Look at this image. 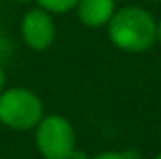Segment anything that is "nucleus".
<instances>
[{"label": "nucleus", "instance_id": "nucleus-2", "mask_svg": "<svg viewBox=\"0 0 161 159\" xmlns=\"http://www.w3.org/2000/svg\"><path fill=\"white\" fill-rule=\"evenodd\" d=\"M43 116H45L43 101L36 92L23 86L4 88L0 92V123L2 125L15 131H28V129H34Z\"/></svg>", "mask_w": 161, "mask_h": 159}, {"label": "nucleus", "instance_id": "nucleus-5", "mask_svg": "<svg viewBox=\"0 0 161 159\" xmlns=\"http://www.w3.org/2000/svg\"><path fill=\"white\" fill-rule=\"evenodd\" d=\"M77 17L88 28L107 26L118 9L116 0H80L77 4Z\"/></svg>", "mask_w": 161, "mask_h": 159}, {"label": "nucleus", "instance_id": "nucleus-11", "mask_svg": "<svg viewBox=\"0 0 161 159\" xmlns=\"http://www.w3.org/2000/svg\"><path fill=\"white\" fill-rule=\"evenodd\" d=\"M15 2H21V4H28V2H36V0H15Z\"/></svg>", "mask_w": 161, "mask_h": 159}, {"label": "nucleus", "instance_id": "nucleus-6", "mask_svg": "<svg viewBox=\"0 0 161 159\" xmlns=\"http://www.w3.org/2000/svg\"><path fill=\"white\" fill-rule=\"evenodd\" d=\"M80 0H36V4L47 9L49 13H68V11H73L77 8Z\"/></svg>", "mask_w": 161, "mask_h": 159}, {"label": "nucleus", "instance_id": "nucleus-12", "mask_svg": "<svg viewBox=\"0 0 161 159\" xmlns=\"http://www.w3.org/2000/svg\"><path fill=\"white\" fill-rule=\"evenodd\" d=\"M154 159H161V152H159V154H158V156H156Z\"/></svg>", "mask_w": 161, "mask_h": 159}, {"label": "nucleus", "instance_id": "nucleus-3", "mask_svg": "<svg viewBox=\"0 0 161 159\" xmlns=\"http://www.w3.org/2000/svg\"><path fill=\"white\" fill-rule=\"evenodd\" d=\"M36 146L43 159H69L77 148L73 123L62 114H49L40 120Z\"/></svg>", "mask_w": 161, "mask_h": 159}, {"label": "nucleus", "instance_id": "nucleus-7", "mask_svg": "<svg viewBox=\"0 0 161 159\" xmlns=\"http://www.w3.org/2000/svg\"><path fill=\"white\" fill-rule=\"evenodd\" d=\"M90 159H129V157H127L125 152L109 150V152H101V154H97V156H94V157H90Z\"/></svg>", "mask_w": 161, "mask_h": 159}, {"label": "nucleus", "instance_id": "nucleus-13", "mask_svg": "<svg viewBox=\"0 0 161 159\" xmlns=\"http://www.w3.org/2000/svg\"><path fill=\"white\" fill-rule=\"evenodd\" d=\"M152 2H161V0H152Z\"/></svg>", "mask_w": 161, "mask_h": 159}, {"label": "nucleus", "instance_id": "nucleus-8", "mask_svg": "<svg viewBox=\"0 0 161 159\" xmlns=\"http://www.w3.org/2000/svg\"><path fill=\"white\" fill-rule=\"evenodd\" d=\"M69 159H90V157H88L82 150H77V148H75V152L71 154V157H69Z\"/></svg>", "mask_w": 161, "mask_h": 159}, {"label": "nucleus", "instance_id": "nucleus-1", "mask_svg": "<svg viewBox=\"0 0 161 159\" xmlns=\"http://www.w3.org/2000/svg\"><path fill=\"white\" fill-rule=\"evenodd\" d=\"M154 15L141 6H122L114 11L113 19L107 25V34L111 43L124 52H146L150 51L156 40Z\"/></svg>", "mask_w": 161, "mask_h": 159}, {"label": "nucleus", "instance_id": "nucleus-9", "mask_svg": "<svg viewBox=\"0 0 161 159\" xmlns=\"http://www.w3.org/2000/svg\"><path fill=\"white\" fill-rule=\"evenodd\" d=\"M6 88V71H4V68L0 66V92Z\"/></svg>", "mask_w": 161, "mask_h": 159}, {"label": "nucleus", "instance_id": "nucleus-4", "mask_svg": "<svg viewBox=\"0 0 161 159\" xmlns=\"http://www.w3.org/2000/svg\"><path fill=\"white\" fill-rule=\"evenodd\" d=\"M21 36L32 51H47L56 40V23L53 13L43 8H32L21 21Z\"/></svg>", "mask_w": 161, "mask_h": 159}, {"label": "nucleus", "instance_id": "nucleus-10", "mask_svg": "<svg viewBox=\"0 0 161 159\" xmlns=\"http://www.w3.org/2000/svg\"><path fill=\"white\" fill-rule=\"evenodd\" d=\"M156 40H158V43H161V19L156 25Z\"/></svg>", "mask_w": 161, "mask_h": 159}]
</instances>
